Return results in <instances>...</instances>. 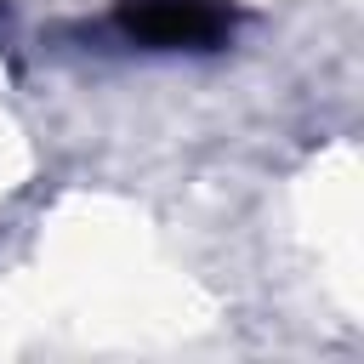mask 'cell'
Here are the masks:
<instances>
[{"label":"cell","instance_id":"1","mask_svg":"<svg viewBox=\"0 0 364 364\" xmlns=\"http://www.w3.org/2000/svg\"><path fill=\"white\" fill-rule=\"evenodd\" d=\"M114 34L142 51H216L239 11L228 0H114Z\"/></svg>","mask_w":364,"mask_h":364}]
</instances>
